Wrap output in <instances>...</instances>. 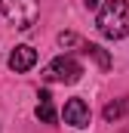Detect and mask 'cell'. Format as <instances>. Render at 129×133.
<instances>
[{"label":"cell","instance_id":"6da1fadb","mask_svg":"<svg viewBox=\"0 0 129 133\" xmlns=\"http://www.w3.org/2000/svg\"><path fill=\"white\" fill-rule=\"evenodd\" d=\"M98 31L108 40L129 37V3L126 0H104L98 9Z\"/></svg>","mask_w":129,"mask_h":133},{"label":"cell","instance_id":"7a4b0ae2","mask_svg":"<svg viewBox=\"0 0 129 133\" xmlns=\"http://www.w3.org/2000/svg\"><path fill=\"white\" fill-rule=\"evenodd\" d=\"M0 9L12 28L28 31L40 16V0H0Z\"/></svg>","mask_w":129,"mask_h":133},{"label":"cell","instance_id":"3957f363","mask_svg":"<svg viewBox=\"0 0 129 133\" xmlns=\"http://www.w3.org/2000/svg\"><path fill=\"white\" fill-rule=\"evenodd\" d=\"M83 74V68L71 56H55L49 65L43 68V81H59V84H77Z\"/></svg>","mask_w":129,"mask_h":133},{"label":"cell","instance_id":"277c9868","mask_svg":"<svg viewBox=\"0 0 129 133\" xmlns=\"http://www.w3.org/2000/svg\"><path fill=\"white\" fill-rule=\"evenodd\" d=\"M64 124H71V127H89V105L83 99H68L64 102V111H62Z\"/></svg>","mask_w":129,"mask_h":133},{"label":"cell","instance_id":"5b68a950","mask_svg":"<svg viewBox=\"0 0 129 133\" xmlns=\"http://www.w3.org/2000/svg\"><path fill=\"white\" fill-rule=\"evenodd\" d=\"M37 65V50L28 46V43H22V46H15L12 53H9V68L15 71V74H22V71H31Z\"/></svg>","mask_w":129,"mask_h":133},{"label":"cell","instance_id":"8992f818","mask_svg":"<svg viewBox=\"0 0 129 133\" xmlns=\"http://www.w3.org/2000/svg\"><path fill=\"white\" fill-rule=\"evenodd\" d=\"M37 108H34V115L43 121V124H55V105H52V96L46 93V90H40V96H37Z\"/></svg>","mask_w":129,"mask_h":133},{"label":"cell","instance_id":"52a82bcc","mask_svg":"<svg viewBox=\"0 0 129 133\" xmlns=\"http://www.w3.org/2000/svg\"><path fill=\"white\" fill-rule=\"evenodd\" d=\"M104 121H120V118H126L129 115V96H123V99H114L104 105Z\"/></svg>","mask_w":129,"mask_h":133},{"label":"cell","instance_id":"ba28073f","mask_svg":"<svg viewBox=\"0 0 129 133\" xmlns=\"http://www.w3.org/2000/svg\"><path fill=\"white\" fill-rule=\"evenodd\" d=\"M83 53H86V56H92V59L98 62V68H104V71L111 68V56H108L98 43H86V46H83Z\"/></svg>","mask_w":129,"mask_h":133},{"label":"cell","instance_id":"9c48e42d","mask_svg":"<svg viewBox=\"0 0 129 133\" xmlns=\"http://www.w3.org/2000/svg\"><path fill=\"white\" fill-rule=\"evenodd\" d=\"M59 46H64V50H68V46L83 50V46H86V40H83L80 34H74V31H62V34H59Z\"/></svg>","mask_w":129,"mask_h":133},{"label":"cell","instance_id":"30bf717a","mask_svg":"<svg viewBox=\"0 0 129 133\" xmlns=\"http://www.w3.org/2000/svg\"><path fill=\"white\" fill-rule=\"evenodd\" d=\"M83 3H86V9H95L98 6V0H83Z\"/></svg>","mask_w":129,"mask_h":133}]
</instances>
